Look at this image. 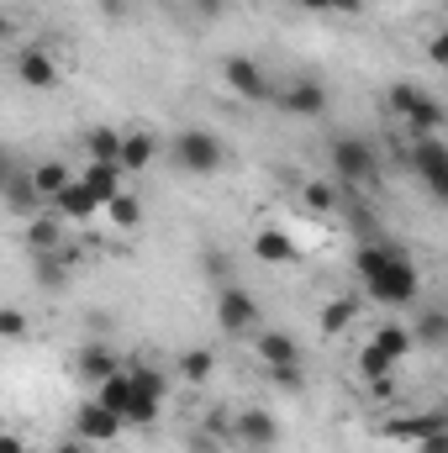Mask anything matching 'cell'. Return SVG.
<instances>
[{
  "instance_id": "6da1fadb",
  "label": "cell",
  "mask_w": 448,
  "mask_h": 453,
  "mask_svg": "<svg viewBox=\"0 0 448 453\" xmlns=\"http://www.w3.org/2000/svg\"><path fill=\"white\" fill-rule=\"evenodd\" d=\"M353 269H359V285L375 306H412L417 290H422V274H417L412 253L396 248V242H364L353 253Z\"/></svg>"
},
{
  "instance_id": "7a4b0ae2",
  "label": "cell",
  "mask_w": 448,
  "mask_h": 453,
  "mask_svg": "<svg viewBox=\"0 0 448 453\" xmlns=\"http://www.w3.org/2000/svg\"><path fill=\"white\" fill-rule=\"evenodd\" d=\"M96 401L112 406L127 427H153L158 411H164V401H169V380H164L153 364H127L121 374H112V380L96 390Z\"/></svg>"
},
{
  "instance_id": "3957f363",
  "label": "cell",
  "mask_w": 448,
  "mask_h": 453,
  "mask_svg": "<svg viewBox=\"0 0 448 453\" xmlns=\"http://www.w3.org/2000/svg\"><path fill=\"white\" fill-rule=\"evenodd\" d=\"M412 348H417L412 327H401V322H385V327H375V338L364 342V353H359V369H364L369 380H390Z\"/></svg>"
},
{
  "instance_id": "277c9868",
  "label": "cell",
  "mask_w": 448,
  "mask_h": 453,
  "mask_svg": "<svg viewBox=\"0 0 448 453\" xmlns=\"http://www.w3.org/2000/svg\"><path fill=\"white\" fill-rule=\"evenodd\" d=\"M169 158H174L185 174H217V169L227 164L222 137L206 132V127H185V132H174V137H169Z\"/></svg>"
},
{
  "instance_id": "5b68a950",
  "label": "cell",
  "mask_w": 448,
  "mask_h": 453,
  "mask_svg": "<svg viewBox=\"0 0 448 453\" xmlns=\"http://www.w3.org/2000/svg\"><path fill=\"white\" fill-rule=\"evenodd\" d=\"M385 106H390V111L412 127V137H433V132L444 127V106H438L422 85H412V80L390 85V90H385Z\"/></svg>"
},
{
  "instance_id": "8992f818",
  "label": "cell",
  "mask_w": 448,
  "mask_h": 453,
  "mask_svg": "<svg viewBox=\"0 0 448 453\" xmlns=\"http://www.w3.org/2000/svg\"><path fill=\"white\" fill-rule=\"evenodd\" d=\"M328 164H333L337 185H364V180H375V169H380L375 148H369L359 132H337V137H328Z\"/></svg>"
},
{
  "instance_id": "52a82bcc",
  "label": "cell",
  "mask_w": 448,
  "mask_h": 453,
  "mask_svg": "<svg viewBox=\"0 0 448 453\" xmlns=\"http://www.w3.org/2000/svg\"><path fill=\"white\" fill-rule=\"evenodd\" d=\"M259 317H264V306H259L253 290H243V285H222L217 290V327L227 338H253Z\"/></svg>"
},
{
  "instance_id": "ba28073f",
  "label": "cell",
  "mask_w": 448,
  "mask_h": 453,
  "mask_svg": "<svg viewBox=\"0 0 448 453\" xmlns=\"http://www.w3.org/2000/svg\"><path fill=\"white\" fill-rule=\"evenodd\" d=\"M406 158H412V169L422 174V185L448 206V142L444 137H438V132H433V137H412Z\"/></svg>"
},
{
  "instance_id": "9c48e42d",
  "label": "cell",
  "mask_w": 448,
  "mask_h": 453,
  "mask_svg": "<svg viewBox=\"0 0 448 453\" xmlns=\"http://www.w3.org/2000/svg\"><path fill=\"white\" fill-rule=\"evenodd\" d=\"M222 80H227V90H232L237 101H274L269 74H264L259 58H248V53H227L222 58Z\"/></svg>"
},
{
  "instance_id": "30bf717a",
  "label": "cell",
  "mask_w": 448,
  "mask_h": 453,
  "mask_svg": "<svg viewBox=\"0 0 448 453\" xmlns=\"http://www.w3.org/2000/svg\"><path fill=\"white\" fill-rule=\"evenodd\" d=\"M274 106L285 116H301V121H312V116L328 111V85L322 80H290L280 96H274Z\"/></svg>"
},
{
  "instance_id": "8fae6325",
  "label": "cell",
  "mask_w": 448,
  "mask_h": 453,
  "mask_svg": "<svg viewBox=\"0 0 448 453\" xmlns=\"http://www.w3.org/2000/svg\"><path fill=\"white\" fill-rule=\"evenodd\" d=\"M232 438H237L243 449H274V443H280V422H274L264 406H248V411L232 417Z\"/></svg>"
},
{
  "instance_id": "7c38bea8",
  "label": "cell",
  "mask_w": 448,
  "mask_h": 453,
  "mask_svg": "<svg viewBox=\"0 0 448 453\" xmlns=\"http://www.w3.org/2000/svg\"><path fill=\"white\" fill-rule=\"evenodd\" d=\"M121 427H127V422L116 417L112 406H101V401H85L80 417H74V438H85V443H116Z\"/></svg>"
},
{
  "instance_id": "4fadbf2b",
  "label": "cell",
  "mask_w": 448,
  "mask_h": 453,
  "mask_svg": "<svg viewBox=\"0 0 448 453\" xmlns=\"http://www.w3.org/2000/svg\"><path fill=\"white\" fill-rule=\"evenodd\" d=\"M253 258L269 264V269H285V264L301 258V242H296L285 226H259V232H253Z\"/></svg>"
},
{
  "instance_id": "5bb4252c",
  "label": "cell",
  "mask_w": 448,
  "mask_h": 453,
  "mask_svg": "<svg viewBox=\"0 0 448 453\" xmlns=\"http://www.w3.org/2000/svg\"><path fill=\"white\" fill-rule=\"evenodd\" d=\"M16 80H21L27 90H53V85H58V58H53L48 48H21V53H16Z\"/></svg>"
},
{
  "instance_id": "9a60e30c",
  "label": "cell",
  "mask_w": 448,
  "mask_h": 453,
  "mask_svg": "<svg viewBox=\"0 0 448 453\" xmlns=\"http://www.w3.org/2000/svg\"><path fill=\"white\" fill-rule=\"evenodd\" d=\"M53 206H58V222H90L96 211H106V201H101V196H96L85 180H74V185H69V190L53 201Z\"/></svg>"
},
{
  "instance_id": "2e32d148",
  "label": "cell",
  "mask_w": 448,
  "mask_h": 453,
  "mask_svg": "<svg viewBox=\"0 0 448 453\" xmlns=\"http://www.w3.org/2000/svg\"><path fill=\"white\" fill-rule=\"evenodd\" d=\"M74 369H80V380H90L96 390H101L112 374H121V364H116V353L106 348V342H85L80 358H74Z\"/></svg>"
},
{
  "instance_id": "e0dca14e",
  "label": "cell",
  "mask_w": 448,
  "mask_h": 453,
  "mask_svg": "<svg viewBox=\"0 0 448 453\" xmlns=\"http://www.w3.org/2000/svg\"><path fill=\"white\" fill-rule=\"evenodd\" d=\"M80 180H85V185H90V190H96V196H101L106 206H112L116 196L127 190V169H121V164H96V158H85Z\"/></svg>"
},
{
  "instance_id": "ac0fdd59",
  "label": "cell",
  "mask_w": 448,
  "mask_h": 453,
  "mask_svg": "<svg viewBox=\"0 0 448 453\" xmlns=\"http://www.w3.org/2000/svg\"><path fill=\"white\" fill-rule=\"evenodd\" d=\"M253 353L264 358V369H290V364H301V348L290 333H259L253 338Z\"/></svg>"
},
{
  "instance_id": "d6986e66",
  "label": "cell",
  "mask_w": 448,
  "mask_h": 453,
  "mask_svg": "<svg viewBox=\"0 0 448 453\" xmlns=\"http://www.w3.org/2000/svg\"><path fill=\"white\" fill-rule=\"evenodd\" d=\"M74 180H80V174H74L69 164H58V158H42V164L32 169V185H37V196H42V201H58Z\"/></svg>"
},
{
  "instance_id": "ffe728a7",
  "label": "cell",
  "mask_w": 448,
  "mask_h": 453,
  "mask_svg": "<svg viewBox=\"0 0 448 453\" xmlns=\"http://www.w3.org/2000/svg\"><path fill=\"white\" fill-rule=\"evenodd\" d=\"M412 338H417V348H422V353L448 348V311H438V306H422V311H417V322H412Z\"/></svg>"
},
{
  "instance_id": "44dd1931",
  "label": "cell",
  "mask_w": 448,
  "mask_h": 453,
  "mask_svg": "<svg viewBox=\"0 0 448 453\" xmlns=\"http://www.w3.org/2000/svg\"><path fill=\"white\" fill-rule=\"evenodd\" d=\"M85 158H96V164H121V142H127V132H116V127H85Z\"/></svg>"
},
{
  "instance_id": "7402d4cb",
  "label": "cell",
  "mask_w": 448,
  "mask_h": 453,
  "mask_svg": "<svg viewBox=\"0 0 448 453\" xmlns=\"http://www.w3.org/2000/svg\"><path fill=\"white\" fill-rule=\"evenodd\" d=\"M444 427H448V411H417V417H396V422H390V438L422 443V438H433V433H444Z\"/></svg>"
},
{
  "instance_id": "603a6c76",
  "label": "cell",
  "mask_w": 448,
  "mask_h": 453,
  "mask_svg": "<svg viewBox=\"0 0 448 453\" xmlns=\"http://www.w3.org/2000/svg\"><path fill=\"white\" fill-rule=\"evenodd\" d=\"M153 153H158V137H153V132H127V142H121V169H127V174H143V169L153 164Z\"/></svg>"
},
{
  "instance_id": "cb8c5ba5",
  "label": "cell",
  "mask_w": 448,
  "mask_h": 453,
  "mask_svg": "<svg viewBox=\"0 0 448 453\" xmlns=\"http://www.w3.org/2000/svg\"><path fill=\"white\" fill-rule=\"evenodd\" d=\"M180 374H185L190 385H212V374H217V353H212V348H185V353H180Z\"/></svg>"
},
{
  "instance_id": "d4e9b609",
  "label": "cell",
  "mask_w": 448,
  "mask_h": 453,
  "mask_svg": "<svg viewBox=\"0 0 448 453\" xmlns=\"http://www.w3.org/2000/svg\"><path fill=\"white\" fill-rule=\"evenodd\" d=\"M58 242H64L58 217H37V222L27 226V248H32V258H37V253H58Z\"/></svg>"
},
{
  "instance_id": "484cf974",
  "label": "cell",
  "mask_w": 448,
  "mask_h": 453,
  "mask_svg": "<svg viewBox=\"0 0 448 453\" xmlns=\"http://www.w3.org/2000/svg\"><path fill=\"white\" fill-rule=\"evenodd\" d=\"M37 285L64 290V285H69V258H64V253H37Z\"/></svg>"
},
{
  "instance_id": "4316f807",
  "label": "cell",
  "mask_w": 448,
  "mask_h": 453,
  "mask_svg": "<svg viewBox=\"0 0 448 453\" xmlns=\"http://www.w3.org/2000/svg\"><path fill=\"white\" fill-rule=\"evenodd\" d=\"M106 217H112V226H121V232H132V226L143 222V201L132 196V190H121L112 206H106Z\"/></svg>"
},
{
  "instance_id": "83f0119b",
  "label": "cell",
  "mask_w": 448,
  "mask_h": 453,
  "mask_svg": "<svg viewBox=\"0 0 448 453\" xmlns=\"http://www.w3.org/2000/svg\"><path fill=\"white\" fill-rule=\"evenodd\" d=\"M353 317H359V301H353V296H337V301L322 306V333H343Z\"/></svg>"
},
{
  "instance_id": "f1b7e54d",
  "label": "cell",
  "mask_w": 448,
  "mask_h": 453,
  "mask_svg": "<svg viewBox=\"0 0 448 453\" xmlns=\"http://www.w3.org/2000/svg\"><path fill=\"white\" fill-rule=\"evenodd\" d=\"M306 16H364V0H296Z\"/></svg>"
},
{
  "instance_id": "f546056e",
  "label": "cell",
  "mask_w": 448,
  "mask_h": 453,
  "mask_svg": "<svg viewBox=\"0 0 448 453\" xmlns=\"http://www.w3.org/2000/svg\"><path fill=\"white\" fill-rule=\"evenodd\" d=\"M337 190H343L337 180H306V190H301V196H306V206H312V211H333Z\"/></svg>"
},
{
  "instance_id": "4dcf8cb0",
  "label": "cell",
  "mask_w": 448,
  "mask_h": 453,
  "mask_svg": "<svg viewBox=\"0 0 448 453\" xmlns=\"http://www.w3.org/2000/svg\"><path fill=\"white\" fill-rule=\"evenodd\" d=\"M422 53H428V64H438V69L448 74V27H438V32L422 42Z\"/></svg>"
},
{
  "instance_id": "1f68e13d",
  "label": "cell",
  "mask_w": 448,
  "mask_h": 453,
  "mask_svg": "<svg viewBox=\"0 0 448 453\" xmlns=\"http://www.w3.org/2000/svg\"><path fill=\"white\" fill-rule=\"evenodd\" d=\"M269 380H274L280 390H296V395L306 390V374H301V364H290V369H269Z\"/></svg>"
},
{
  "instance_id": "d6a6232c",
  "label": "cell",
  "mask_w": 448,
  "mask_h": 453,
  "mask_svg": "<svg viewBox=\"0 0 448 453\" xmlns=\"http://www.w3.org/2000/svg\"><path fill=\"white\" fill-rule=\"evenodd\" d=\"M21 333H27V317H21L16 306H5V311H0V338H21Z\"/></svg>"
},
{
  "instance_id": "836d02e7",
  "label": "cell",
  "mask_w": 448,
  "mask_h": 453,
  "mask_svg": "<svg viewBox=\"0 0 448 453\" xmlns=\"http://www.w3.org/2000/svg\"><path fill=\"white\" fill-rule=\"evenodd\" d=\"M417 453H448V427H444V433H433V438H422Z\"/></svg>"
},
{
  "instance_id": "e575fe53",
  "label": "cell",
  "mask_w": 448,
  "mask_h": 453,
  "mask_svg": "<svg viewBox=\"0 0 448 453\" xmlns=\"http://www.w3.org/2000/svg\"><path fill=\"white\" fill-rule=\"evenodd\" d=\"M190 5H196V16H212V21L227 11V0H190Z\"/></svg>"
},
{
  "instance_id": "d590c367",
  "label": "cell",
  "mask_w": 448,
  "mask_h": 453,
  "mask_svg": "<svg viewBox=\"0 0 448 453\" xmlns=\"http://www.w3.org/2000/svg\"><path fill=\"white\" fill-rule=\"evenodd\" d=\"M0 453H27V443L21 438H0Z\"/></svg>"
},
{
  "instance_id": "8d00e7d4",
  "label": "cell",
  "mask_w": 448,
  "mask_h": 453,
  "mask_svg": "<svg viewBox=\"0 0 448 453\" xmlns=\"http://www.w3.org/2000/svg\"><path fill=\"white\" fill-rule=\"evenodd\" d=\"M53 453H85V438H69V443H58Z\"/></svg>"
},
{
  "instance_id": "74e56055",
  "label": "cell",
  "mask_w": 448,
  "mask_h": 453,
  "mask_svg": "<svg viewBox=\"0 0 448 453\" xmlns=\"http://www.w3.org/2000/svg\"><path fill=\"white\" fill-rule=\"evenodd\" d=\"M444 142H448V137H444Z\"/></svg>"
}]
</instances>
